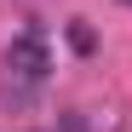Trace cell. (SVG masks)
<instances>
[{"instance_id":"cell-2","label":"cell","mask_w":132,"mask_h":132,"mask_svg":"<svg viewBox=\"0 0 132 132\" xmlns=\"http://www.w3.org/2000/svg\"><path fill=\"white\" fill-rule=\"evenodd\" d=\"M69 46H75V52L86 57V52H92V46H98V35H92V29H86V23H69Z\"/></svg>"},{"instance_id":"cell-1","label":"cell","mask_w":132,"mask_h":132,"mask_svg":"<svg viewBox=\"0 0 132 132\" xmlns=\"http://www.w3.org/2000/svg\"><path fill=\"white\" fill-rule=\"evenodd\" d=\"M0 69H6V98H12V92L29 98L35 86H46V75H52V46H46V35H40V29H23V35L6 46Z\"/></svg>"},{"instance_id":"cell-3","label":"cell","mask_w":132,"mask_h":132,"mask_svg":"<svg viewBox=\"0 0 132 132\" xmlns=\"http://www.w3.org/2000/svg\"><path fill=\"white\" fill-rule=\"evenodd\" d=\"M121 6H132V0H121Z\"/></svg>"}]
</instances>
